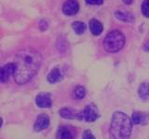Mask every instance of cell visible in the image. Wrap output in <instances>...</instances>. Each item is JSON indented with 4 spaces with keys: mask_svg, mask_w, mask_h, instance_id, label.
Segmentation results:
<instances>
[{
    "mask_svg": "<svg viewBox=\"0 0 149 139\" xmlns=\"http://www.w3.org/2000/svg\"><path fill=\"white\" fill-rule=\"evenodd\" d=\"M42 57L37 51L30 48L22 49L17 53L14 61V80L19 85H24L34 77L41 66Z\"/></svg>",
    "mask_w": 149,
    "mask_h": 139,
    "instance_id": "obj_1",
    "label": "cell"
},
{
    "mask_svg": "<svg viewBox=\"0 0 149 139\" xmlns=\"http://www.w3.org/2000/svg\"><path fill=\"white\" fill-rule=\"evenodd\" d=\"M132 130V120L120 111L113 114L109 130L110 139H130Z\"/></svg>",
    "mask_w": 149,
    "mask_h": 139,
    "instance_id": "obj_2",
    "label": "cell"
},
{
    "mask_svg": "<svg viewBox=\"0 0 149 139\" xmlns=\"http://www.w3.org/2000/svg\"><path fill=\"white\" fill-rule=\"evenodd\" d=\"M125 45V36L118 30L111 31L104 40V47L109 53H116L122 49Z\"/></svg>",
    "mask_w": 149,
    "mask_h": 139,
    "instance_id": "obj_3",
    "label": "cell"
},
{
    "mask_svg": "<svg viewBox=\"0 0 149 139\" xmlns=\"http://www.w3.org/2000/svg\"><path fill=\"white\" fill-rule=\"evenodd\" d=\"M77 118L83 119L88 122H94L99 118V111H98L97 107L94 104H88L80 113L77 114Z\"/></svg>",
    "mask_w": 149,
    "mask_h": 139,
    "instance_id": "obj_4",
    "label": "cell"
},
{
    "mask_svg": "<svg viewBox=\"0 0 149 139\" xmlns=\"http://www.w3.org/2000/svg\"><path fill=\"white\" fill-rule=\"evenodd\" d=\"M79 10V5L77 0H67L65 1L63 7V11L65 15L73 16Z\"/></svg>",
    "mask_w": 149,
    "mask_h": 139,
    "instance_id": "obj_5",
    "label": "cell"
},
{
    "mask_svg": "<svg viewBox=\"0 0 149 139\" xmlns=\"http://www.w3.org/2000/svg\"><path fill=\"white\" fill-rule=\"evenodd\" d=\"M36 103L39 108L48 109L52 105V100H51L50 95L49 93H40L36 97Z\"/></svg>",
    "mask_w": 149,
    "mask_h": 139,
    "instance_id": "obj_6",
    "label": "cell"
},
{
    "mask_svg": "<svg viewBox=\"0 0 149 139\" xmlns=\"http://www.w3.org/2000/svg\"><path fill=\"white\" fill-rule=\"evenodd\" d=\"M49 118L47 114H40L37 119L36 120V122L34 125V129L37 132H40L42 130H45L49 127Z\"/></svg>",
    "mask_w": 149,
    "mask_h": 139,
    "instance_id": "obj_7",
    "label": "cell"
},
{
    "mask_svg": "<svg viewBox=\"0 0 149 139\" xmlns=\"http://www.w3.org/2000/svg\"><path fill=\"white\" fill-rule=\"evenodd\" d=\"M14 70H15L14 63H8L4 67H0V82H7L9 79V76L14 73Z\"/></svg>",
    "mask_w": 149,
    "mask_h": 139,
    "instance_id": "obj_8",
    "label": "cell"
},
{
    "mask_svg": "<svg viewBox=\"0 0 149 139\" xmlns=\"http://www.w3.org/2000/svg\"><path fill=\"white\" fill-rule=\"evenodd\" d=\"M132 123L134 124L146 125L149 122V114L146 112L136 111V112H133L132 116Z\"/></svg>",
    "mask_w": 149,
    "mask_h": 139,
    "instance_id": "obj_9",
    "label": "cell"
},
{
    "mask_svg": "<svg viewBox=\"0 0 149 139\" xmlns=\"http://www.w3.org/2000/svg\"><path fill=\"white\" fill-rule=\"evenodd\" d=\"M63 79V73L59 68H54L50 71L48 75V81L50 83H58Z\"/></svg>",
    "mask_w": 149,
    "mask_h": 139,
    "instance_id": "obj_10",
    "label": "cell"
},
{
    "mask_svg": "<svg viewBox=\"0 0 149 139\" xmlns=\"http://www.w3.org/2000/svg\"><path fill=\"white\" fill-rule=\"evenodd\" d=\"M90 28H91V31L93 35L101 34L102 32V29H104V28H102V24L99 21H97L96 19H92V20H91Z\"/></svg>",
    "mask_w": 149,
    "mask_h": 139,
    "instance_id": "obj_11",
    "label": "cell"
},
{
    "mask_svg": "<svg viewBox=\"0 0 149 139\" xmlns=\"http://www.w3.org/2000/svg\"><path fill=\"white\" fill-rule=\"evenodd\" d=\"M57 139H74L73 133L70 131L69 128L62 126L58 129Z\"/></svg>",
    "mask_w": 149,
    "mask_h": 139,
    "instance_id": "obj_12",
    "label": "cell"
},
{
    "mask_svg": "<svg viewBox=\"0 0 149 139\" xmlns=\"http://www.w3.org/2000/svg\"><path fill=\"white\" fill-rule=\"evenodd\" d=\"M138 94L142 100L143 101L149 100V83H143L140 85Z\"/></svg>",
    "mask_w": 149,
    "mask_h": 139,
    "instance_id": "obj_13",
    "label": "cell"
},
{
    "mask_svg": "<svg viewBox=\"0 0 149 139\" xmlns=\"http://www.w3.org/2000/svg\"><path fill=\"white\" fill-rule=\"evenodd\" d=\"M115 16L122 21H133L134 18L130 13L124 11H116Z\"/></svg>",
    "mask_w": 149,
    "mask_h": 139,
    "instance_id": "obj_14",
    "label": "cell"
},
{
    "mask_svg": "<svg viewBox=\"0 0 149 139\" xmlns=\"http://www.w3.org/2000/svg\"><path fill=\"white\" fill-rule=\"evenodd\" d=\"M60 115L62 116L63 119H74V118H77V115L74 114V110L72 109H69V108H63L59 111Z\"/></svg>",
    "mask_w": 149,
    "mask_h": 139,
    "instance_id": "obj_15",
    "label": "cell"
},
{
    "mask_svg": "<svg viewBox=\"0 0 149 139\" xmlns=\"http://www.w3.org/2000/svg\"><path fill=\"white\" fill-rule=\"evenodd\" d=\"M72 27H73V30L77 34H82L84 32L86 31V25L84 22H81V21H74L73 22L72 24Z\"/></svg>",
    "mask_w": 149,
    "mask_h": 139,
    "instance_id": "obj_16",
    "label": "cell"
},
{
    "mask_svg": "<svg viewBox=\"0 0 149 139\" xmlns=\"http://www.w3.org/2000/svg\"><path fill=\"white\" fill-rule=\"evenodd\" d=\"M74 96L77 99H82V98H84V97H85V96H86V90H85V88H84L83 86H81V85L76 86V88H74Z\"/></svg>",
    "mask_w": 149,
    "mask_h": 139,
    "instance_id": "obj_17",
    "label": "cell"
},
{
    "mask_svg": "<svg viewBox=\"0 0 149 139\" xmlns=\"http://www.w3.org/2000/svg\"><path fill=\"white\" fill-rule=\"evenodd\" d=\"M142 12L146 17L149 18V0H144L142 4Z\"/></svg>",
    "mask_w": 149,
    "mask_h": 139,
    "instance_id": "obj_18",
    "label": "cell"
},
{
    "mask_svg": "<svg viewBox=\"0 0 149 139\" xmlns=\"http://www.w3.org/2000/svg\"><path fill=\"white\" fill-rule=\"evenodd\" d=\"M83 139H95V136L90 130H86L83 133Z\"/></svg>",
    "mask_w": 149,
    "mask_h": 139,
    "instance_id": "obj_19",
    "label": "cell"
},
{
    "mask_svg": "<svg viewBox=\"0 0 149 139\" xmlns=\"http://www.w3.org/2000/svg\"><path fill=\"white\" fill-rule=\"evenodd\" d=\"M39 28L42 31H45L48 29V22H47L45 20H41L39 22Z\"/></svg>",
    "mask_w": 149,
    "mask_h": 139,
    "instance_id": "obj_20",
    "label": "cell"
},
{
    "mask_svg": "<svg viewBox=\"0 0 149 139\" xmlns=\"http://www.w3.org/2000/svg\"><path fill=\"white\" fill-rule=\"evenodd\" d=\"M86 2L90 5H101L104 2V0H86Z\"/></svg>",
    "mask_w": 149,
    "mask_h": 139,
    "instance_id": "obj_21",
    "label": "cell"
},
{
    "mask_svg": "<svg viewBox=\"0 0 149 139\" xmlns=\"http://www.w3.org/2000/svg\"><path fill=\"white\" fill-rule=\"evenodd\" d=\"M143 49L146 51V52H149V42H147V43L144 45L143 46Z\"/></svg>",
    "mask_w": 149,
    "mask_h": 139,
    "instance_id": "obj_22",
    "label": "cell"
},
{
    "mask_svg": "<svg viewBox=\"0 0 149 139\" xmlns=\"http://www.w3.org/2000/svg\"><path fill=\"white\" fill-rule=\"evenodd\" d=\"M123 1L126 3V4H128V5H130V4H132V1L133 0H123Z\"/></svg>",
    "mask_w": 149,
    "mask_h": 139,
    "instance_id": "obj_23",
    "label": "cell"
},
{
    "mask_svg": "<svg viewBox=\"0 0 149 139\" xmlns=\"http://www.w3.org/2000/svg\"><path fill=\"white\" fill-rule=\"evenodd\" d=\"M2 122H3V120H2V119H1V118H0V127L2 126Z\"/></svg>",
    "mask_w": 149,
    "mask_h": 139,
    "instance_id": "obj_24",
    "label": "cell"
}]
</instances>
